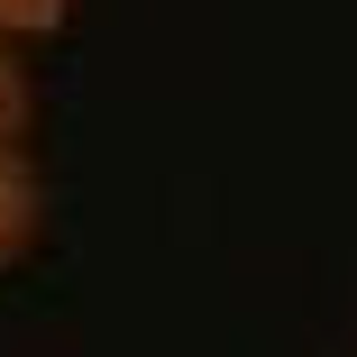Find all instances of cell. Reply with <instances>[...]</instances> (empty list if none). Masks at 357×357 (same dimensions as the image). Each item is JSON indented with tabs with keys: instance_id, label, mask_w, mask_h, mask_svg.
Returning <instances> with one entry per match:
<instances>
[{
	"instance_id": "cell-1",
	"label": "cell",
	"mask_w": 357,
	"mask_h": 357,
	"mask_svg": "<svg viewBox=\"0 0 357 357\" xmlns=\"http://www.w3.org/2000/svg\"><path fill=\"white\" fill-rule=\"evenodd\" d=\"M46 238V183L28 147H0V275H10L28 248Z\"/></svg>"
},
{
	"instance_id": "cell-2",
	"label": "cell",
	"mask_w": 357,
	"mask_h": 357,
	"mask_svg": "<svg viewBox=\"0 0 357 357\" xmlns=\"http://www.w3.org/2000/svg\"><path fill=\"white\" fill-rule=\"evenodd\" d=\"M28 119H37L28 64H19V46H10V37H0V147H28Z\"/></svg>"
},
{
	"instance_id": "cell-3",
	"label": "cell",
	"mask_w": 357,
	"mask_h": 357,
	"mask_svg": "<svg viewBox=\"0 0 357 357\" xmlns=\"http://www.w3.org/2000/svg\"><path fill=\"white\" fill-rule=\"evenodd\" d=\"M64 10H74V0H0V37H46V28H64Z\"/></svg>"
}]
</instances>
